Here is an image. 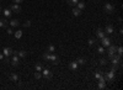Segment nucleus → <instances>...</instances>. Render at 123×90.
<instances>
[{
    "label": "nucleus",
    "mask_w": 123,
    "mask_h": 90,
    "mask_svg": "<svg viewBox=\"0 0 123 90\" xmlns=\"http://www.w3.org/2000/svg\"><path fill=\"white\" fill-rule=\"evenodd\" d=\"M108 59L111 61V63H112V64H118L119 67L122 65V59H121V56H118L117 53L108 54Z\"/></svg>",
    "instance_id": "obj_1"
},
{
    "label": "nucleus",
    "mask_w": 123,
    "mask_h": 90,
    "mask_svg": "<svg viewBox=\"0 0 123 90\" xmlns=\"http://www.w3.org/2000/svg\"><path fill=\"white\" fill-rule=\"evenodd\" d=\"M104 75H105L106 82H108V83H113L115 78H116V72L110 71V72H107V73H104Z\"/></svg>",
    "instance_id": "obj_2"
},
{
    "label": "nucleus",
    "mask_w": 123,
    "mask_h": 90,
    "mask_svg": "<svg viewBox=\"0 0 123 90\" xmlns=\"http://www.w3.org/2000/svg\"><path fill=\"white\" fill-rule=\"evenodd\" d=\"M104 10H105L106 14H113L115 13V6L112 4H110V3H106L104 5Z\"/></svg>",
    "instance_id": "obj_3"
},
{
    "label": "nucleus",
    "mask_w": 123,
    "mask_h": 90,
    "mask_svg": "<svg viewBox=\"0 0 123 90\" xmlns=\"http://www.w3.org/2000/svg\"><path fill=\"white\" fill-rule=\"evenodd\" d=\"M42 77L44 78V79H47V80H50L52 79V72L49 71V69H47V68H43L42 69Z\"/></svg>",
    "instance_id": "obj_4"
},
{
    "label": "nucleus",
    "mask_w": 123,
    "mask_h": 90,
    "mask_svg": "<svg viewBox=\"0 0 123 90\" xmlns=\"http://www.w3.org/2000/svg\"><path fill=\"white\" fill-rule=\"evenodd\" d=\"M10 10L12 11V14H18V13H21V6H20L18 4H12V5H10V7H9Z\"/></svg>",
    "instance_id": "obj_5"
},
{
    "label": "nucleus",
    "mask_w": 123,
    "mask_h": 90,
    "mask_svg": "<svg viewBox=\"0 0 123 90\" xmlns=\"http://www.w3.org/2000/svg\"><path fill=\"white\" fill-rule=\"evenodd\" d=\"M49 62L52 63V64H54V65L59 64V57H58L57 54H54V53H50V57H49Z\"/></svg>",
    "instance_id": "obj_6"
},
{
    "label": "nucleus",
    "mask_w": 123,
    "mask_h": 90,
    "mask_svg": "<svg viewBox=\"0 0 123 90\" xmlns=\"http://www.w3.org/2000/svg\"><path fill=\"white\" fill-rule=\"evenodd\" d=\"M100 42H101V46H104V47H108V46L111 45V38H110V37H107V36H105L104 38H101V39H100Z\"/></svg>",
    "instance_id": "obj_7"
},
{
    "label": "nucleus",
    "mask_w": 123,
    "mask_h": 90,
    "mask_svg": "<svg viewBox=\"0 0 123 90\" xmlns=\"http://www.w3.org/2000/svg\"><path fill=\"white\" fill-rule=\"evenodd\" d=\"M104 31H105L106 35H112V33H113V31H115V27H113V25L108 24V25H106V27H105Z\"/></svg>",
    "instance_id": "obj_8"
},
{
    "label": "nucleus",
    "mask_w": 123,
    "mask_h": 90,
    "mask_svg": "<svg viewBox=\"0 0 123 90\" xmlns=\"http://www.w3.org/2000/svg\"><path fill=\"white\" fill-rule=\"evenodd\" d=\"M12 53H14V51H12L10 47H5V48L3 49V54H4V57H6V58H9Z\"/></svg>",
    "instance_id": "obj_9"
},
{
    "label": "nucleus",
    "mask_w": 123,
    "mask_h": 90,
    "mask_svg": "<svg viewBox=\"0 0 123 90\" xmlns=\"http://www.w3.org/2000/svg\"><path fill=\"white\" fill-rule=\"evenodd\" d=\"M106 36V33H105V31L102 28H97L96 30V39H101V38H104Z\"/></svg>",
    "instance_id": "obj_10"
},
{
    "label": "nucleus",
    "mask_w": 123,
    "mask_h": 90,
    "mask_svg": "<svg viewBox=\"0 0 123 90\" xmlns=\"http://www.w3.org/2000/svg\"><path fill=\"white\" fill-rule=\"evenodd\" d=\"M10 63H11L14 67H17L18 64H20V57L18 56H12V58H11V61H10Z\"/></svg>",
    "instance_id": "obj_11"
},
{
    "label": "nucleus",
    "mask_w": 123,
    "mask_h": 90,
    "mask_svg": "<svg viewBox=\"0 0 123 90\" xmlns=\"http://www.w3.org/2000/svg\"><path fill=\"white\" fill-rule=\"evenodd\" d=\"M68 67H69V69H70V71L75 72L76 69L79 68V64H78V62H76V61H74V62H70V63L68 64Z\"/></svg>",
    "instance_id": "obj_12"
},
{
    "label": "nucleus",
    "mask_w": 123,
    "mask_h": 90,
    "mask_svg": "<svg viewBox=\"0 0 123 90\" xmlns=\"http://www.w3.org/2000/svg\"><path fill=\"white\" fill-rule=\"evenodd\" d=\"M117 51V46L116 45H110L107 47V54H112V53H116Z\"/></svg>",
    "instance_id": "obj_13"
},
{
    "label": "nucleus",
    "mask_w": 123,
    "mask_h": 90,
    "mask_svg": "<svg viewBox=\"0 0 123 90\" xmlns=\"http://www.w3.org/2000/svg\"><path fill=\"white\" fill-rule=\"evenodd\" d=\"M3 14H4V16H5L6 19H9V17H11L12 11H11L10 9H4V10H3Z\"/></svg>",
    "instance_id": "obj_14"
},
{
    "label": "nucleus",
    "mask_w": 123,
    "mask_h": 90,
    "mask_svg": "<svg viewBox=\"0 0 123 90\" xmlns=\"http://www.w3.org/2000/svg\"><path fill=\"white\" fill-rule=\"evenodd\" d=\"M18 75L16 74V73H11V74H10V80H11V82H14V83H17L18 82Z\"/></svg>",
    "instance_id": "obj_15"
},
{
    "label": "nucleus",
    "mask_w": 123,
    "mask_h": 90,
    "mask_svg": "<svg viewBox=\"0 0 123 90\" xmlns=\"http://www.w3.org/2000/svg\"><path fill=\"white\" fill-rule=\"evenodd\" d=\"M9 25L11 26V27H18L20 26V21H18V20H16V19H14V20H11V21L9 22Z\"/></svg>",
    "instance_id": "obj_16"
},
{
    "label": "nucleus",
    "mask_w": 123,
    "mask_h": 90,
    "mask_svg": "<svg viewBox=\"0 0 123 90\" xmlns=\"http://www.w3.org/2000/svg\"><path fill=\"white\" fill-rule=\"evenodd\" d=\"M7 20H6V17L5 19H0V27L1 28H6L7 27Z\"/></svg>",
    "instance_id": "obj_17"
},
{
    "label": "nucleus",
    "mask_w": 123,
    "mask_h": 90,
    "mask_svg": "<svg viewBox=\"0 0 123 90\" xmlns=\"http://www.w3.org/2000/svg\"><path fill=\"white\" fill-rule=\"evenodd\" d=\"M96 51H97V54H101V56L106 53V49H105V47H104V46H98Z\"/></svg>",
    "instance_id": "obj_18"
},
{
    "label": "nucleus",
    "mask_w": 123,
    "mask_h": 90,
    "mask_svg": "<svg viewBox=\"0 0 123 90\" xmlns=\"http://www.w3.org/2000/svg\"><path fill=\"white\" fill-rule=\"evenodd\" d=\"M47 52H48V53H54V52H55V46H54V45H48Z\"/></svg>",
    "instance_id": "obj_19"
},
{
    "label": "nucleus",
    "mask_w": 123,
    "mask_h": 90,
    "mask_svg": "<svg viewBox=\"0 0 123 90\" xmlns=\"http://www.w3.org/2000/svg\"><path fill=\"white\" fill-rule=\"evenodd\" d=\"M76 7H78V9H80L81 11H83V10L86 7V5H85V3H83V1H78V4H76Z\"/></svg>",
    "instance_id": "obj_20"
},
{
    "label": "nucleus",
    "mask_w": 123,
    "mask_h": 90,
    "mask_svg": "<svg viewBox=\"0 0 123 90\" xmlns=\"http://www.w3.org/2000/svg\"><path fill=\"white\" fill-rule=\"evenodd\" d=\"M96 43H97V39H96V38H90V39H89V42H87V45H89L90 47L95 46Z\"/></svg>",
    "instance_id": "obj_21"
},
{
    "label": "nucleus",
    "mask_w": 123,
    "mask_h": 90,
    "mask_svg": "<svg viewBox=\"0 0 123 90\" xmlns=\"http://www.w3.org/2000/svg\"><path fill=\"white\" fill-rule=\"evenodd\" d=\"M15 54H16V56H18V57H20V58H25V57H26V54H27V53H26V52H25V51H17V52H16V53H15Z\"/></svg>",
    "instance_id": "obj_22"
},
{
    "label": "nucleus",
    "mask_w": 123,
    "mask_h": 90,
    "mask_svg": "<svg viewBox=\"0 0 123 90\" xmlns=\"http://www.w3.org/2000/svg\"><path fill=\"white\" fill-rule=\"evenodd\" d=\"M73 14H74L75 16H80V15H81V10L78 9V7H73Z\"/></svg>",
    "instance_id": "obj_23"
},
{
    "label": "nucleus",
    "mask_w": 123,
    "mask_h": 90,
    "mask_svg": "<svg viewBox=\"0 0 123 90\" xmlns=\"http://www.w3.org/2000/svg\"><path fill=\"white\" fill-rule=\"evenodd\" d=\"M35 69H36V72H42L43 65L41 64V63H36V65H35Z\"/></svg>",
    "instance_id": "obj_24"
},
{
    "label": "nucleus",
    "mask_w": 123,
    "mask_h": 90,
    "mask_svg": "<svg viewBox=\"0 0 123 90\" xmlns=\"http://www.w3.org/2000/svg\"><path fill=\"white\" fill-rule=\"evenodd\" d=\"M14 36H15V38H17V39H18V38H21V37H22V31H21V30H17Z\"/></svg>",
    "instance_id": "obj_25"
},
{
    "label": "nucleus",
    "mask_w": 123,
    "mask_h": 90,
    "mask_svg": "<svg viewBox=\"0 0 123 90\" xmlns=\"http://www.w3.org/2000/svg\"><path fill=\"white\" fill-rule=\"evenodd\" d=\"M76 62H78V64H79V65H83V64H85V63H86V59L80 57V58H78V61H76Z\"/></svg>",
    "instance_id": "obj_26"
},
{
    "label": "nucleus",
    "mask_w": 123,
    "mask_h": 90,
    "mask_svg": "<svg viewBox=\"0 0 123 90\" xmlns=\"http://www.w3.org/2000/svg\"><path fill=\"white\" fill-rule=\"evenodd\" d=\"M116 53H117L118 56L122 57V54H123V48H122V46H117V51H116Z\"/></svg>",
    "instance_id": "obj_27"
},
{
    "label": "nucleus",
    "mask_w": 123,
    "mask_h": 90,
    "mask_svg": "<svg viewBox=\"0 0 123 90\" xmlns=\"http://www.w3.org/2000/svg\"><path fill=\"white\" fill-rule=\"evenodd\" d=\"M78 1H79V0H67V3L69 5H71V6H75L78 4Z\"/></svg>",
    "instance_id": "obj_28"
},
{
    "label": "nucleus",
    "mask_w": 123,
    "mask_h": 90,
    "mask_svg": "<svg viewBox=\"0 0 123 90\" xmlns=\"http://www.w3.org/2000/svg\"><path fill=\"white\" fill-rule=\"evenodd\" d=\"M49 57H50V53H48V52H46V53L42 56V58L44 59V61H47V62H49Z\"/></svg>",
    "instance_id": "obj_29"
},
{
    "label": "nucleus",
    "mask_w": 123,
    "mask_h": 90,
    "mask_svg": "<svg viewBox=\"0 0 123 90\" xmlns=\"http://www.w3.org/2000/svg\"><path fill=\"white\" fill-rule=\"evenodd\" d=\"M100 64H101V65H106V64H107V59L102 57V58L100 59Z\"/></svg>",
    "instance_id": "obj_30"
},
{
    "label": "nucleus",
    "mask_w": 123,
    "mask_h": 90,
    "mask_svg": "<svg viewBox=\"0 0 123 90\" xmlns=\"http://www.w3.org/2000/svg\"><path fill=\"white\" fill-rule=\"evenodd\" d=\"M41 78H42V73H41V72H36L35 73V79L38 80V79H41Z\"/></svg>",
    "instance_id": "obj_31"
},
{
    "label": "nucleus",
    "mask_w": 123,
    "mask_h": 90,
    "mask_svg": "<svg viewBox=\"0 0 123 90\" xmlns=\"http://www.w3.org/2000/svg\"><path fill=\"white\" fill-rule=\"evenodd\" d=\"M102 74H104V73H102V72H100V71H96L95 72V79H98Z\"/></svg>",
    "instance_id": "obj_32"
},
{
    "label": "nucleus",
    "mask_w": 123,
    "mask_h": 90,
    "mask_svg": "<svg viewBox=\"0 0 123 90\" xmlns=\"http://www.w3.org/2000/svg\"><path fill=\"white\" fill-rule=\"evenodd\" d=\"M118 68H119V65H118V64H112V67H111V71L116 72V71H117Z\"/></svg>",
    "instance_id": "obj_33"
},
{
    "label": "nucleus",
    "mask_w": 123,
    "mask_h": 90,
    "mask_svg": "<svg viewBox=\"0 0 123 90\" xmlns=\"http://www.w3.org/2000/svg\"><path fill=\"white\" fill-rule=\"evenodd\" d=\"M24 27H30L31 26V21H25V24L22 25Z\"/></svg>",
    "instance_id": "obj_34"
},
{
    "label": "nucleus",
    "mask_w": 123,
    "mask_h": 90,
    "mask_svg": "<svg viewBox=\"0 0 123 90\" xmlns=\"http://www.w3.org/2000/svg\"><path fill=\"white\" fill-rule=\"evenodd\" d=\"M6 32H7L9 35H12V28H9V27H6Z\"/></svg>",
    "instance_id": "obj_35"
},
{
    "label": "nucleus",
    "mask_w": 123,
    "mask_h": 90,
    "mask_svg": "<svg viewBox=\"0 0 123 90\" xmlns=\"http://www.w3.org/2000/svg\"><path fill=\"white\" fill-rule=\"evenodd\" d=\"M12 1H14L15 4H21V3L24 1V0H12Z\"/></svg>",
    "instance_id": "obj_36"
},
{
    "label": "nucleus",
    "mask_w": 123,
    "mask_h": 90,
    "mask_svg": "<svg viewBox=\"0 0 123 90\" xmlns=\"http://www.w3.org/2000/svg\"><path fill=\"white\" fill-rule=\"evenodd\" d=\"M3 59H4V54L0 53V61H3Z\"/></svg>",
    "instance_id": "obj_37"
},
{
    "label": "nucleus",
    "mask_w": 123,
    "mask_h": 90,
    "mask_svg": "<svg viewBox=\"0 0 123 90\" xmlns=\"http://www.w3.org/2000/svg\"><path fill=\"white\" fill-rule=\"evenodd\" d=\"M1 11H3V10H1V7H0V13H1Z\"/></svg>",
    "instance_id": "obj_38"
},
{
    "label": "nucleus",
    "mask_w": 123,
    "mask_h": 90,
    "mask_svg": "<svg viewBox=\"0 0 123 90\" xmlns=\"http://www.w3.org/2000/svg\"><path fill=\"white\" fill-rule=\"evenodd\" d=\"M94 1H97V0H94Z\"/></svg>",
    "instance_id": "obj_39"
}]
</instances>
